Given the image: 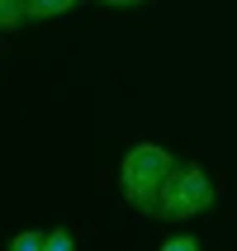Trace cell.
I'll return each mask as SVG.
<instances>
[{
    "label": "cell",
    "mask_w": 237,
    "mask_h": 251,
    "mask_svg": "<svg viewBox=\"0 0 237 251\" xmlns=\"http://www.w3.org/2000/svg\"><path fill=\"white\" fill-rule=\"evenodd\" d=\"M176 156L157 142H138L133 152L124 156V171H119V185H124V199L138 213H152L157 218V199H161V185H166Z\"/></svg>",
    "instance_id": "1"
},
{
    "label": "cell",
    "mask_w": 237,
    "mask_h": 251,
    "mask_svg": "<svg viewBox=\"0 0 237 251\" xmlns=\"http://www.w3.org/2000/svg\"><path fill=\"white\" fill-rule=\"evenodd\" d=\"M213 204H218V190L204 176V166L176 161L161 185V199H157V218H195V213H209Z\"/></svg>",
    "instance_id": "2"
},
{
    "label": "cell",
    "mask_w": 237,
    "mask_h": 251,
    "mask_svg": "<svg viewBox=\"0 0 237 251\" xmlns=\"http://www.w3.org/2000/svg\"><path fill=\"white\" fill-rule=\"evenodd\" d=\"M81 0H28V24H38V19H57V14L76 10Z\"/></svg>",
    "instance_id": "3"
},
{
    "label": "cell",
    "mask_w": 237,
    "mask_h": 251,
    "mask_svg": "<svg viewBox=\"0 0 237 251\" xmlns=\"http://www.w3.org/2000/svg\"><path fill=\"white\" fill-rule=\"evenodd\" d=\"M28 24V0H0V28H24Z\"/></svg>",
    "instance_id": "4"
},
{
    "label": "cell",
    "mask_w": 237,
    "mask_h": 251,
    "mask_svg": "<svg viewBox=\"0 0 237 251\" xmlns=\"http://www.w3.org/2000/svg\"><path fill=\"white\" fill-rule=\"evenodd\" d=\"M43 251H76L71 227H53V232H48V242H43Z\"/></svg>",
    "instance_id": "5"
},
{
    "label": "cell",
    "mask_w": 237,
    "mask_h": 251,
    "mask_svg": "<svg viewBox=\"0 0 237 251\" xmlns=\"http://www.w3.org/2000/svg\"><path fill=\"white\" fill-rule=\"evenodd\" d=\"M43 242H48V232H33V227H28V232H19V237L10 242V251H43Z\"/></svg>",
    "instance_id": "6"
},
{
    "label": "cell",
    "mask_w": 237,
    "mask_h": 251,
    "mask_svg": "<svg viewBox=\"0 0 237 251\" xmlns=\"http://www.w3.org/2000/svg\"><path fill=\"white\" fill-rule=\"evenodd\" d=\"M161 251H199V242H195V237H171Z\"/></svg>",
    "instance_id": "7"
},
{
    "label": "cell",
    "mask_w": 237,
    "mask_h": 251,
    "mask_svg": "<svg viewBox=\"0 0 237 251\" xmlns=\"http://www.w3.org/2000/svg\"><path fill=\"white\" fill-rule=\"evenodd\" d=\"M100 5H114V10H128V5H142V0H100Z\"/></svg>",
    "instance_id": "8"
}]
</instances>
